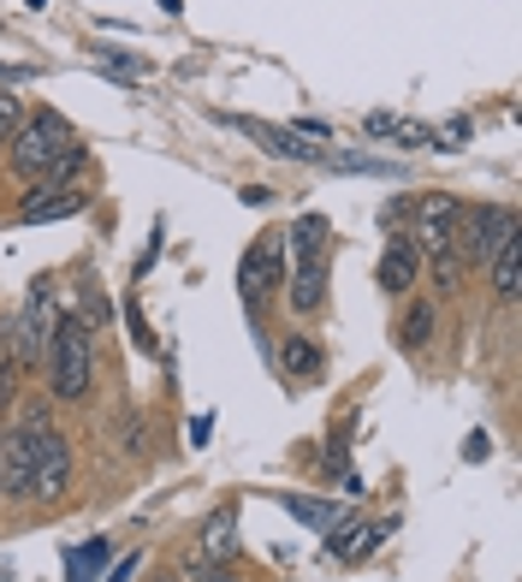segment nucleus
<instances>
[{"mask_svg":"<svg viewBox=\"0 0 522 582\" xmlns=\"http://www.w3.org/2000/svg\"><path fill=\"white\" fill-rule=\"evenodd\" d=\"M486 268H493V291H499V298L516 303L522 298V227L493 250V262H486Z\"/></svg>","mask_w":522,"mask_h":582,"instance_id":"4468645a","label":"nucleus"},{"mask_svg":"<svg viewBox=\"0 0 522 582\" xmlns=\"http://www.w3.org/2000/svg\"><path fill=\"white\" fill-rule=\"evenodd\" d=\"M190 582H238V576L220 559H202V564H190Z\"/></svg>","mask_w":522,"mask_h":582,"instance_id":"bb28decb","label":"nucleus"},{"mask_svg":"<svg viewBox=\"0 0 522 582\" xmlns=\"http://www.w3.org/2000/svg\"><path fill=\"white\" fill-rule=\"evenodd\" d=\"M66 488H72V440H66L60 428L48 422V428H42V452H37V482H30V500H37V505H54Z\"/></svg>","mask_w":522,"mask_h":582,"instance_id":"9d476101","label":"nucleus"},{"mask_svg":"<svg viewBox=\"0 0 522 582\" xmlns=\"http://www.w3.org/2000/svg\"><path fill=\"white\" fill-rule=\"evenodd\" d=\"M19 126H24V96L12 83H0V137H12Z\"/></svg>","mask_w":522,"mask_h":582,"instance_id":"4be33fe9","label":"nucleus"},{"mask_svg":"<svg viewBox=\"0 0 522 582\" xmlns=\"http://www.w3.org/2000/svg\"><path fill=\"white\" fill-rule=\"evenodd\" d=\"M108 564H113V541L96 535V541H83V546L66 553V582H101V576H108Z\"/></svg>","mask_w":522,"mask_h":582,"instance_id":"2eb2a0df","label":"nucleus"},{"mask_svg":"<svg viewBox=\"0 0 522 582\" xmlns=\"http://www.w3.org/2000/svg\"><path fill=\"white\" fill-rule=\"evenodd\" d=\"M516 232V209H504V202H481V209H463L458 227H451V255L469 268H486L493 262V250L504 238Z\"/></svg>","mask_w":522,"mask_h":582,"instance_id":"20e7f679","label":"nucleus"},{"mask_svg":"<svg viewBox=\"0 0 522 582\" xmlns=\"http://www.w3.org/2000/svg\"><path fill=\"white\" fill-rule=\"evenodd\" d=\"M48 387H54V399H66V404H78L83 392H90V381H96V339H90V328H83L78 315H60L54 321V339H48Z\"/></svg>","mask_w":522,"mask_h":582,"instance_id":"7ed1b4c3","label":"nucleus"},{"mask_svg":"<svg viewBox=\"0 0 522 582\" xmlns=\"http://www.w3.org/2000/svg\"><path fill=\"white\" fill-rule=\"evenodd\" d=\"M362 131H369L374 143H398V149L433 143V126H428V119H398V113H369V119H362Z\"/></svg>","mask_w":522,"mask_h":582,"instance_id":"ddd939ff","label":"nucleus"},{"mask_svg":"<svg viewBox=\"0 0 522 582\" xmlns=\"http://www.w3.org/2000/svg\"><path fill=\"white\" fill-rule=\"evenodd\" d=\"M285 262H291V310L315 315L327 303V268H333V227L327 214H298L285 232Z\"/></svg>","mask_w":522,"mask_h":582,"instance_id":"f03ea898","label":"nucleus"},{"mask_svg":"<svg viewBox=\"0 0 522 582\" xmlns=\"http://www.w3.org/2000/svg\"><path fill=\"white\" fill-rule=\"evenodd\" d=\"M280 505H285L303 529H333L339 518H351L339 500H315V493H280Z\"/></svg>","mask_w":522,"mask_h":582,"instance_id":"f3484780","label":"nucleus"},{"mask_svg":"<svg viewBox=\"0 0 522 582\" xmlns=\"http://www.w3.org/2000/svg\"><path fill=\"white\" fill-rule=\"evenodd\" d=\"M458 273H463V262H458V255H451V250H445V255H433V280H440L445 291L458 285Z\"/></svg>","mask_w":522,"mask_h":582,"instance_id":"cd10ccee","label":"nucleus"},{"mask_svg":"<svg viewBox=\"0 0 522 582\" xmlns=\"http://www.w3.org/2000/svg\"><path fill=\"white\" fill-rule=\"evenodd\" d=\"M232 546H238V511L232 505H220L214 518L202 523V559H232Z\"/></svg>","mask_w":522,"mask_h":582,"instance_id":"a211bd4d","label":"nucleus"},{"mask_svg":"<svg viewBox=\"0 0 522 582\" xmlns=\"http://www.w3.org/2000/svg\"><path fill=\"white\" fill-rule=\"evenodd\" d=\"M12 392H19V357H12L7 333H0V410L12 404Z\"/></svg>","mask_w":522,"mask_h":582,"instance_id":"5701e85b","label":"nucleus"},{"mask_svg":"<svg viewBox=\"0 0 522 582\" xmlns=\"http://www.w3.org/2000/svg\"><path fill=\"white\" fill-rule=\"evenodd\" d=\"M96 60H101V66H108V72H113V78H126V83H137V78H143V72H149V60H137V54H131V48H108V42H101V48H96Z\"/></svg>","mask_w":522,"mask_h":582,"instance_id":"aec40b11","label":"nucleus"},{"mask_svg":"<svg viewBox=\"0 0 522 582\" xmlns=\"http://www.w3.org/2000/svg\"><path fill=\"white\" fill-rule=\"evenodd\" d=\"M469 143V119H445V126H433V149H463Z\"/></svg>","mask_w":522,"mask_h":582,"instance_id":"b1692460","label":"nucleus"},{"mask_svg":"<svg viewBox=\"0 0 522 582\" xmlns=\"http://www.w3.org/2000/svg\"><path fill=\"white\" fill-rule=\"evenodd\" d=\"M54 321H60V315H54V285L37 280V285H30V298H24V310H19V321H7V345H12V357H19V369L48 363Z\"/></svg>","mask_w":522,"mask_h":582,"instance_id":"423d86ee","label":"nucleus"},{"mask_svg":"<svg viewBox=\"0 0 522 582\" xmlns=\"http://www.w3.org/2000/svg\"><path fill=\"white\" fill-rule=\"evenodd\" d=\"M161 12H184V7H179V0H161Z\"/></svg>","mask_w":522,"mask_h":582,"instance_id":"72a5a7b5","label":"nucleus"},{"mask_svg":"<svg viewBox=\"0 0 522 582\" xmlns=\"http://www.w3.org/2000/svg\"><path fill=\"white\" fill-rule=\"evenodd\" d=\"M220 126L243 131L250 143H261V155L273 161H303V167H327V143H309V137H298L291 126H268V119H243V113H214Z\"/></svg>","mask_w":522,"mask_h":582,"instance_id":"6e6552de","label":"nucleus"},{"mask_svg":"<svg viewBox=\"0 0 522 582\" xmlns=\"http://www.w3.org/2000/svg\"><path fill=\"white\" fill-rule=\"evenodd\" d=\"M481 458H493V440H486L481 428H475V434L463 440V464H481Z\"/></svg>","mask_w":522,"mask_h":582,"instance_id":"c756f323","label":"nucleus"},{"mask_svg":"<svg viewBox=\"0 0 522 582\" xmlns=\"http://www.w3.org/2000/svg\"><path fill=\"white\" fill-rule=\"evenodd\" d=\"M12 173L30 184H72L83 173V143L66 131L60 113H37L12 131Z\"/></svg>","mask_w":522,"mask_h":582,"instance_id":"f257e3e1","label":"nucleus"},{"mask_svg":"<svg viewBox=\"0 0 522 582\" xmlns=\"http://www.w3.org/2000/svg\"><path fill=\"white\" fill-rule=\"evenodd\" d=\"M410 214H415L410 244L422 250V262H433V255H445V250H451V227H458L463 202H458V197H445V191H433V197H415V202H410Z\"/></svg>","mask_w":522,"mask_h":582,"instance_id":"1a4fd4ad","label":"nucleus"},{"mask_svg":"<svg viewBox=\"0 0 522 582\" xmlns=\"http://www.w3.org/2000/svg\"><path fill=\"white\" fill-rule=\"evenodd\" d=\"M392 529H398L392 518H387V523H357V535H351V541H344V553H339V559H362V553H374V546H380V541H387V535H392Z\"/></svg>","mask_w":522,"mask_h":582,"instance_id":"412c9836","label":"nucleus"},{"mask_svg":"<svg viewBox=\"0 0 522 582\" xmlns=\"http://www.w3.org/2000/svg\"><path fill=\"white\" fill-rule=\"evenodd\" d=\"M243 209H268V202H273V191H268V184H243Z\"/></svg>","mask_w":522,"mask_h":582,"instance_id":"2f4dec72","label":"nucleus"},{"mask_svg":"<svg viewBox=\"0 0 522 582\" xmlns=\"http://www.w3.org/2000/svg\"><path fill=\"white\" fill-rule=\"evenodd\" d=\"M433 321H440L433 298H415V303H410V315H404V328H398V345H404V351H422L428 339H433Z\"/></svg>","mask_w":522,"mask_h":582,"instance_id":"6ab92c4d","label":"nucleus"},{"mask_svg":"<svg viewBox=\"0 0 522 582\" xmlns=\"http://www.w3.org/2000/svg\"><path fill=\"white\" fill-rule=\"evenodd\" d=\"M184 440H190V446H208V440H214V410H202V417H190V428H184Z\"/></svg>","mask_w":522,"mask_h":582,"instance_id":"a878e982","label":"nucleus"},{"mask_svg":"<svg viewBox=\"0 0 522 582\" xmlns=\"http://www.w3.org/2000/svg\"><path fill=\"white\" fill-rule=\"evenodd\" d=\"M280 285H285V232H261V238H250V250H243V262H238L243 310L261 315V303H268Z\"/></svg>","mask_w":522,"mask_h":582,"instance_id":"39448f33","label":"nucleus"},{"mask_svg":"<svg viewBox=\"0 0 522 582\" xmlns=\"http://www.w3.org/2000/svg\"><path fill=\"white\" fill-rule=\"evenodd\" d=\"M131 571H137V553L113 559V564H108V576H101V582H131Z\"/></svg>","mask_w":522,"mask_h":582,"instance_id":"473e14b6","label":"nucleus"},{"mask_svg":"<svg viewBox=\"0 0 522 582\" xmlns=\"http://www.w3.org/2000/svg\"><path fill=\"white\" fill-rule=\"evenodd\" d=\"M321 363H327V357H321V345H315L309 333H291L285 345H280V369H285V381H315Z\"/></svg>","mask_w":522,"mask_h":582,"instance_id":"dca6fc26","label":"nucleus"},{"mask_svg":"<svg viewBox=\"0 0 522 582\" xmlns=\"http://www.w3.org/2000/svg\"><path fill=\"white\" fill-rule=\"evenodd\" d=\"M83 209H90V197H83L78 184H37V191L24 197L19 220H24V227H48V220H72Z\"/></svg>","mask_w":522,"mask_h":582,"instance_id":"9b49d317","label":"nucleus"},{"mask_svg":"<svg viewBox=\"0 0 522 582\" xmlns=\"http://www.w3.org/2000/svg\"><path fill=\"white\" fill-rule=\"evenodd\" d=\"M42 428H48V410H30V417L7 434V446H0V500H30V482H37V452H42Z\"/></svg>","mask_w":522,"mask_h":582,"instance_id":"0eeeda50","label":"nucleus"},{"mask_svg":"<svg viewBox=\"0 0 522 582\" xmlns=\"http://www.w3.org/2000/svg\"><path fill=\"white\" fill-rule=\"evenodd\" d=\"M154 262H161V227H154V238H149V250H143V255H137V268H131V273H137V280H149V268H154Z\"/></svg>","mask_w":522,"mask_h":582,"instance_id":"7c9ffc66","label":"nucleus"},{"mask_svg":"<svg viewBox=\"0 0 522 582\" xmlns=\"http://www.w3.org/2000/svg\"><path fill=\"white\" fill-rule=\"evenodd\" d=\"M0 83H12V90H19V83H37V66H19V60H0Z\"/></svg>","mask_w":522,"mask_h":582,"instance_id":"c85d7f7f","label":"nucleus"},{"mask_svg":"<svg viewBox=\"0 0 522 582\" xmlns=\"http://www.w3.org/2000/svg\"><path fill=\"white\" fill-rule=\"evenodd\" d=\"M415 273H422V250H415L404 232H392L387 238V255H380V268H374V285L387 291V298H398V291L415 285Z\"/></svg>","mask_w":522,"mask_h":582,"instance_id":"f8f14e48","label":"nucleus"},{"mask_svg":"<svg viewBox=\"0 0 522 582\" xmlns=\"http://www.w3.org/2000/svg\"><path fill=\"white\" fill-rule=\"evenodd\" d=\"M126 321H131V345H137V351H161V345H154V333H149V321H143V310H137V303H126Z\"/></svg>","mask_w":522,"mask_h":582,"instance_id":"393cba45","label":"nucleus"}]
</instances>
